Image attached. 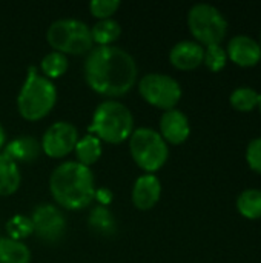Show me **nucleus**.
<instances>
[{
    "label": "nucleus",
    "instance_id": "nucleus-1",
    "mask_svg": "<svg viewBox=\"0 0 261 263\" xmlns=\"http://www.w3.org/2000/svg\"><path fill=\"white\" fill-rule=\"evenodd\" d=\"M86 83L105 97H122L129 92L138 68L134 57L118 46H97L86 54L83 65Z\"/></svg>",
    "mask_w": 261,
    "mask_h": 263
},
{
    "label": "nucleus",
    "instance_id": "nucleus-2",
    "mask_svg": "<svg viewBox=\"0 0 261 263\" xmlns=\"http://www.w3.org/2000/svg\"><path fill=\"white\" fill-rule=\"evenodd\" d=\"M95 179L91 168L78 162L60 163L49 177V191L65 210H85L95 197Z\"/></svg>",
    "mask_w": 261,
    "mask_h": 263
},
{
    "label": "nucleus",
    "instance_id": "nucleus-3",
    "mask_svg": "<svg viewBox=\"0 0 261 263\" xmlns=\"http://www.w3.org/2000/svg\"><path fill=\"white\" fill-rule=\"evenodd\" d=\"M88 131L100 142L118 145L131 137L134 131V116L122 102L112 99L105 100L95 108Z\"/></svg>",
    "mask_w": 261,
    "mask_h": 263
},
{
    "label": "nucleus",
    "instance_id": "nucleus-4",
    "mask_svg": "<svg viewBox=\"0 0 261 263\" xmlns=\"http://www.w3.org/2000/svg\"><path fill=\"white\" fill-rule=\"evenodd\" d=\"M55 102L57 89L52 80L38 74L35 66H31L17 96V109L20 116L29 122L40 120L49 114Z\"/></svg>",
    "mask_w": 261,
    "mask_h": 263
},
{
    "label": "nucleus",
    "instance_id": "nucleus-5",
    "mask_svg": "<svg viewBox=\"0 0 261 263\" xmlns=\"http://www.w3.org/2000/svg\"><path fill=\"white\" fill-rule=\"evenodd\" d=\"M46 40L51 48L62 54L83 55L94 48L91 28L77 18H58L46 31Z\"/></svg>",
    "mask_w": 261,
    "mask_h": 263
},
{
    "label": "nucleus",
    "instance_id": "nucleus-6",
    "mask_svg": "<svg viewBox=\"0 0 261 263\" xmlns=\"http://www.w3.org/2000/svg\"><path fill=\"white\" fill-rule=\"evenodd\" d=\"M129 151L138 168L152 174L158 171L169 157V148L158 131L152 128H137L129 137Z\"/></svg>",
    "mask_w": 261,
    "mask_h": 263
},
{
    "label": "nucleus",
    "instance_id": "nucleus-7",
    "mask_svg": "<svg viewBox=\"0 0 261 263\" xmlns=\"http://www.w3.org/2000/svg\"><path fill=\"white\" fill-rule=\"evenodd\" d=\"M188 26L202 46L222 45L228 32V20L212 5L197 3L188 12Z\"/></svg>",
    "mask_w": 261,
    "mask_h": 263
},
{
    "label": "nucleus",
    "instance_id": "nucleus-8",
    "mask_svg": "<svg viewBox=\"0 0 261 263\" xmlns=\"http://www.w3.org/2000/svg\"><path fill=\"white\" fill-rule=\"evenodd\" d=\"M138 92L149 105L160 109H174L182 99L180 83L168 76L160 72H151L140 79Z\"/></svg>",
    "mask_w": 261,
    "mask_h": 263
},
{
    "label": "nucleus",
    "instance_id": "nucleus-9",
    "mask_svg": "<svg viewBox=\"0 0 261 263\" xmlns=\"http://www.w3.org/2000/svg\"><path fill=\"white\" fill-rule=\"evenodd\" d=\"M34 225V234L46 242L57 243L66 231V219L62 210L51 203H43L34 208L31 216Z\"/></svg>",
    "mask_w": 261,
    "mask_h": 263
},
{
    "label": "nucleus",
    "instance_id": "nucleus-10",
    "mask_svg": "<svg viewBox=\"0 0 261 263\" xmlns=\"http://www.w3.org/2000/svg\"><path fill=\"white\" fill-rule=\"evenodd\" d=\"M78 139V131L72 123L55 122L45 131L40 145L46 156L52 159H62L74 151Z\"/></svg>",
    "mask_w": 261,
    "mask_h": 263
},
{
    "label": "nucleus",
    "instance_id": "nucleus-11",
    "mask_svg": "<svg viewBox=\"0 0 261 263\" xmlns=\"http://www.w3.org/2000/svg\"><path fill=\"white\" fill-rule=\"evenodd\" d=\"M226 54L228 59L237 66L251 68L255 66L261 60V46L252 37L240 34L229 40Z\"/></svg>",
    "mask_w": 261,
    "mask_h": 263
},
{
    "label": "nucleus",
    "instance_id": "nucleus-12",
    "mask_svg": "<svg viewBox=\"0 0 261 263\" xmlns=\"http://www.w3.org/2000/svg\"><path fill=\"white\" fill-rule=\"evenodd\" d=\"M191 134V125L186 114L177 108L168 109L160 117V136L166 143L182 145Z\"/></svg>",
    "mask_w": 261,
    "mask_h": 263
},
{
    "label": "nucleus",
    "instance_id": "nucleus-13",
    "mask_svg": "<svg viewBox=\"0 0 261 263\" xmlns=\"http://www.w3.org/2000/svg\"><path fill=\"white\" fill-rule=\"evenodd\" d=\"M162 196V183L160 179L154 174L140 176L132 186V203L140 211L152 210Z\"/></svg>",
    "mask_w": 261,
    "mask_h": 263
},
{
    "label": "nucleus",
    "instance_id": "nucleus-14",
    "mask_svg": "<svg viewBox=\"0 0 261 263\" xmlns=\"http://www.w3.org/2000/svg\"><path fill=\"white\" fill-rule=\"evenodd\" d=\"M205 48L195 40H182L175 43L169 52V62L172 66L182 71H192L203 63Z\"/></svg>",
    "mask_w": 261,
    "mask_h": 263
},
{
    "label": "nucleus",
    "instance_id": "nucleus-15",
    "mask_svg": "<svg viewBox=\"0 0 261 263\" xmlns=\"http://www.w3.org/2000/svg\"><path fill=\"white\" fill-rule=\"evenodd\" d=\"M40 151H42V145L35 137L20 136L11 140L3 153L8 154L18 165V163H32L40 156Z\"/></svg>",
    "mask_w": 261,
    "mask_h": 263
},
{
    "label": "nucleus",
    "instance_id": "nucleus-16",
    "mask_svg": "<svg viewBox=\"0 0 261 263\" xmlns=\"http://www.w3.org/2000/svg\"><path fill=\"white\" fill-rule=\"evenodd\" d=\"M22 182L18 165L3 151L0 153V196L14 194Z\"/></svg>",
    "mask_w": 261,
    "mask_h": 263
},
{
    "label": "nucleus",
    "instance_id": "nucleus-17",
    "mask_svg": "<svg viewBox=\"0 0 261 263\" xmlns=\"http://www.w3.org/2000/svg\"><path fill=\"white\" fill-rule=\"evenodd\" d=\"M88 227L92 233L102 237H112L117 234V220L106 206H95L88 216Z\"/></svg>",
    "mask_w": 261,
    "mask_h": 263
},
{
    "label": "nucleus",
    "instance_id": "nucleus-18",
    "mask_svg": "<svg viewBox=\"0 0 261 263\" xmlns=\"http://www.w3.org/2000/svg\"><path fill=\"white\" fill-rule=\"evenodd\" d=\"M74 151H75L77 162L89 168L102 156V142L95 136H92V134L88 133L86 136H83L82 139H78Z\"/></svg>",
    "mask_w": 261,
    "mask_h": 263
},
{
    "label": "nucleus",
    "instance_id": "nucleus-19",
    "mask_svg": "<svg viewBox=\"0 0 261 263\" xmlns=\"http://www.w3.org/2000/svg\"><path fill=\"white\" fill-rule=\"evenodd\" d=\"M120 34H122V26L114 18L98 20L91 28L92 42L97 43L98 46H111L115 40H118Z\"/></svg>",
    "mask_w": 261,
    "mask_h": 263
},
{
    "label": "nucleus",
    "instance_id": "nucleus-20",
    "mask_svg": "<svg viewBox=\"0 0 261 263\" xmlns=\"http://www.w3.org/2000/svg\"><path fill=\"white\" fill-rule=\"evenodd\" d=\"M31 251L23 242L9 237L0 239V263H29Z\"/></svg>",
    "mask_w": 261,
    "mask_h": 263
},
{
    "label": "nucleus",
    "instance_id": "nucleus-21",
    "mask_svg": "<svg viewBox=\"0 0 261 263\" xmlns=\"http://www.w3.org/2000/svg\"><path fill=\"white\" fill-rule=\"evenodd\" d=\"M237 210L243 217L249 220L261 219V190H245L237 197Z\"/></svg>",
    "mask_w": 261,
    "mask_h": 263
},
{
    "label": "nucleus",
    "instance_id": "nucleus-22",
    "mask_svg": "<svg viewBox=\"0 0 261 263\" xmlns=\"http://www.w3.org/2000/svg\"><path fill=\"white\" fill-rule=\"evenodd\" d=\"M68 57L62 52L57 51H51L48 52L42 62H40V69L43 72L45 77H48L49 80L57 79L60 76H63L68 69Z\"/></svg>",
    "mask_w": 261,
    "mask_h": 263
},
{
    "label": "nucleus",
    "instance_id": "nucleus-23",
    "mask_svg": "<svg viewBox=\"0 0 261 263\" xmlns=\"http://www.w3.org/2000/svg\"><path fill=\"white\" fill-rule=\"evenodd\" d=\"M258 99H260V92H257L255 89H252L249 86H240V88L234 89L229 97L231 105L237 111H242V112H249L254 108H257Z\"/></svg>",
    "mask_w": 261,
    "mask_h": 263
},
{
    "label": "nucleus",
    "instance_id": "nucleus-24",
    "mask_svg": "<svg viewBox=\"0 0 261 263\" xmlns=\"http://www.w3.org/2000/svg\"><path fill=\"white\" fill-rule=\"evenodd\" d=\"M6 233L9 234V239L22 242L23 239H28L34 234V225L31 217H26L23 214H15L6 222Z\"/></svg>",
    "mask_w": 261,
    "mask_h": 263
},
{
    "label": "nucleus",
    "instance_id": "nucleus-25",
    "mask_svg": "<svg viewBox=\"0 0 261 263\" xmlns=\"http://www.w3.org/2000/svg\"><path fill=\"white\" fill-rule=\"evenodd\" d=\"M203 63L208 66L209 71H212V72H220L222 69H225L226 63H228L226 49H225L222 45H211V46H206Z\"/></svg>",
    "mask_w": 261,
    "mask_h": 263
},
{
    "label": "nucleus",
    "instance_id": "nucleus-26",
    "mask_svg": "<svg viewBox=\"0 0 261 263\" xmlns=\"http://www.w3.org/2000/svg\"><path fill=\"white\" fill-rule=\"evenodd\" d=\"M118 8H120V2L118 0H92L89 3L91 14L94 17L100 18V20L111 18V15L115 14Z\"/></svg>",
    "mask_w": 261,
    "mask_h": 263
},
{
    "label": "nucleus",
    "instance_id": "nucleus-27",
    "mask_svg": "<svg viewBox=\"0 0 261 263\" xmlns=\"http://www.w3.org/2000/svg\"><path fill=\"white\" fill-rule=\"evenodd\" d=\"M246 162L252 171L261 174V137L249 142L246 148Z\"/></svg>",
    "mask_w": 261,
    "mask_h": 263
},
{
    "label": "nucleus",
    "instance_id": "nucleus-28",
    "mask_svg": "<svg viewBox=\"0 0 261 263\" xmlns=\"http://www.w3.org/2000/svg\"><path fill=\"white\" fill-rule=\"evenodd\" d=\"M100 203V206H108L112 199H114V194L109 188H100V190H95V197Z\"/></svg>",
    "mask_w": 261,
    "mask_h": 263
},
{
    "label": "nucleus",
    "instance_id": "nucleus-29",
    "mask_svg": "<svg viewBox=\"0 0 261 263\" xmlns=\"http://www.w3.org/2000/svg\"><path fill=\"white\" fill-rule=\"evenodd\" d=\"M5 142H6V134H5V129H3V126L0 123V151L5 146Z\"/></svg>",
    "mask_w": 261,
    "mask_h": 263
},
{
    "label": "nucleus",
    "instance_id": "nucleus-30",
    "mask_svg": "<svg viewBox=\"0 0 261 263\" xmlns=\"http://www.w3.org/2000/svg\"><path fill=\"white\" fill-rule=\"evenodd\" d=\"M258 108H260V111H261V92H260V99H258Z\"/></svg>",
    "mask_w": 261,
    "mask_h": 263
},
{
    "label": "nucleus",
    "instance_id": "nucleus-31",
    "mask_svg": "<svg viewBox=\"0 0 261 263\" xmlns=\"http://www.w3.org/2000/svg\"><path fill=\"white\" fill-rule=\"evenodd\" d=\"M260 46H261V40H260Z\"/></svg>",
    "mask_w": 261,
    "mask_h": 263
}]
</instances>
